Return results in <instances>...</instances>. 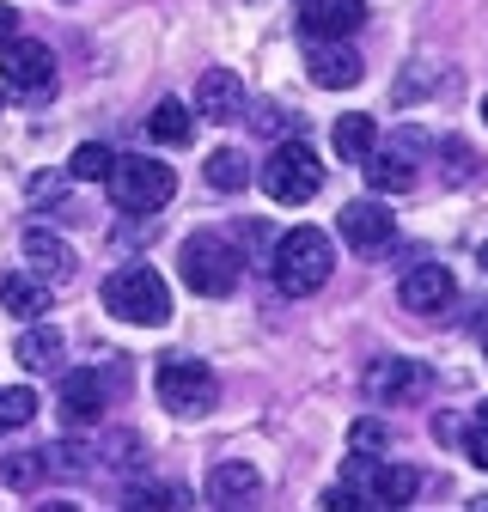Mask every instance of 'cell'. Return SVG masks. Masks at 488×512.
<instances>
[{
    "mask_svg": "<svg viewBox=\"0 0 488 512\" xmlns=\"http://www.w3.org/2000/svg\"><path fill=\"white\" fill-rule=\"evenodd\" d=\"M147 135H153L159 147H183V141L196 135V110L183 104V98H165V104L147 116Z\"/></svg>",
    "mask_w": 488,
    "mask_h": 512,
    "instance_id": "obj_20",
    "label": "cell"
},
{
    "mask_svg": "<svg viewBox=\"0 0 488 512\" xmlns=\"http://www.w3.org/2000/svg\"><path fill=\"white\" fill-rule=\"evenodd\" d=\"M269 269H275V287H281L287 299H312V293L330 281V269H336V244H330V232H318V226H293V232L275 238Z\"/></svg>",
    "mask_w": 488,
    "mask_h": 512,
    "instance_id": "obj_1",
    "label": "cell"
},
{
    "mask_svg": "<svg viewBox=\"0 0 488 512\" xmlns=\"http://www.w3.org/2000/svg\"><path fill=\"white\" fill-rule=\"evenodd\" d=\"M110 189H116V208L129 214H159L177 196V177L165 159H116L110 165Z\"/></svg>",
    "mask_w": 488,
    "mask_h": 512,
    "instance_id": "obj_4",
    "label": "cell"
},
{
    "mask_svg": "<svg viewBox=\"0 0 488 512\" xmlns=\"http://www.w3.org/2000/svg\"><path fill=\"white\" fill-rule=\"evenodd\" d=\"M366 25V7L360 0H305L299 7V31L312 37V43H324V37H354Z\"/></svg>",
    "mask_w": 488,
    "mask_h": 512,
    "instance_id": "obj_12",
    "label": "cell"
},
{
    "mask_svg": "<svg viewBox=\"0 0 488 512\" xmlns=\"http://www.w3.org/2000/svg\"><path fill=\"white\" fill-rule=\"evenodd\" d=\"M360 171H366V183H373V189H379V196H403V189L415 183V171H409V165H403L397 153L385 159L379 147H373V153H366V159H360Z\"/></svg>",
    "mask_w": 488,
    "mask_h": 512,
    "instance_id": "obj_22",
    "label": "cell"
},
{
    "mask_svg": "<svg viewBox=\"0 0 488 512\" xmlns=\"http://www.w3.org/2000/svg\"><path fill=\"white\" fill-rule=\"evenodd\" d=\"M360 74H366V61L348 49V37H324L305 55V80L324 86V92H348V86H360Z\"/></svg>",
    "mask_w": 488,
    "mask_h": 512,
    "instance_id": "obj_10",
    "label": "cell"
},
{
    "mask_svg": "<svg viewBox=\"0 0 488 512\" xmlns=\"http://www.w3.org/2000/svg\"><path fill=\"white\" fill-rule=\"evenodd\" d=\"M43 196H49V202L61 196V177H31V202H43Z\"/></svg>",
    "mask_w": 488,
    "mask_h": 512,
    "instance_id": "obj_33",
    "label": "cell"
},
{
    "mask_svg": "<svg viewBox=\"0 0 488 512\" xmlns=\"http://www.w3.org/2000/svg\"><path fill=\"white\" fill-rule=\"evenodd\" d=\"M0 80H7L13 92H49L55 86V55H49V43L13 37L7 49H0Z\"/></svg>",
    "mask_w": 488,
    "mask_h": 512,
    "instance_id": "obj_8",
    "label": "cell"
},
{
    "mask_svg": "<svg viewBox=\"0 0 488 512\" xmlns=\"http://www.w3.org/2000/svg\"><path fill=\"white\" fill-rule=\"evenodd\" d=\"M397 299H403L415 317H434V311H446V305L458 299V281H452V269H446V263H415V269L403 275Z\"/></svg>",
    "mask_w": 488,
    "mask_h": 512,
    "instance_id": "obj_11",
    "label": "cell"
},
{
    "mask_svg": "<svg viewBox=\"0 0 488 512\" xmlns=\"http://www.w3.org/2000/svg\"><path fill=\"white\" fill-rule=\"evenodd\" d=\"M177 269H183V287L202 293V299H226L244 275V256L220 238V232H190L183 238V256H177Z\"/></svg>",
    "mask_w": 488,
    "mask_h": 512,
    "instance_id": "obj_3",
    "label": "cell"
},
{
    "mask_svg": "<svg viewBox=\"0 0 488 512\" xmlns=\"http://www.w3.org/2000/svg\"><path fill=\"white\" fill-rule=\"evenodd\" d=\"M385 445H391V427L373 421V415H360V421L348 427V452H360V458H379Z\"/></svg>",
    "mask_w": 488,
    "mask_h": 512,
    "instance_id": "obj_27",
    "label": "cell"
},
{
    "mask_svg": "<svg viewBox=\"0 0 488 512\" xmlns=\"http://www.w3.org/2000/svg\"><path fill=\"white\" fill-rule=\"evenodd\" d=\"M208 183L220 189V196H238V189L251 183V159H244L238 147H214L208 153Z\"/></svg>",
    "mask_w": 488,
    "mask_h": 512,
    "instance_id": "obj_23",
    "label": "cell"
},
{
    "mask_svg": "<svg viewBox=\"0 0 488 512\" xmlns=\"http://www.w3.org/2000/svg\"><path fill=\"white\" fill-rule=\"evenodd\" d=\"M153 391L171 415H208L220 403V378L202 366V360H165L159 378H153Z\"/></svg>",
    "mask_w": 488,
    "mask_h": 512,
    "instance_id": "obj_6",
    "label": "cell"
},
{
    "mask_svg": "<svg viewBox=\"0 0 488 512\" xmlns=\"http://www.w3.org/2000/svg\"><path fill=\"white\" fill-rule=\"evenodd\" d=\"M61 348H68V342H61V330L37 324V317H31V330L13 342V354H19L25 372H55V366H61Z\"/></svg>",
    "mask_w": 488,
    "mask_h": 512,
    "instance_id": "obj_18",
    "label": "cell"
},
{
    "mask_svg": "<svg viewBox=\"0 0 488 512\" xmlns=\"http://www.w3.org/2000/svg\"><path fill=\"white\" fill-rule=\"evenodd\" d=\"M342 238H348L360 256L385 250V244H391V208H379V202H348V208H342Z\"/></svg>",
    "mask_w": 488,
    "mask_h": 512,
    "instance_id": "obj_14",
    "label": "cell"
},
{
    "mask_svg": "<svg viewBox=\"0 0 488 512\" xmlns=\"http://www.w3.org/2000/svg\"><path fill=\"white\" fill-rule=\"evenodd\" d=\"M482 342H488V336H482Z\"/></svg>",
    "mask_w": 488,
    "mask_h": 512,
    "instance_id": "obj_37",
    "label": "cell"
},
{
    "mask_svg": "<svg viewBox=\"0 0 488 512\" xmlns=\"http://www.w3.org/2000/svg\"><path fill=\"white\" fill-rule=\"evenodd\" d=\"M104 311L122 317V324H141V330H159L171 324V287L153 263H129V269H116L104 281Z\"/></svg>",
    "mask_w": 488,
    "mask_h": 512,
    "instance_id": "obj_2",
    "label": "cell"
},
{
    "mask_svg": "<svg viewBox=\"0 0 488 512\" xmlns=\"http://www.w3.org/2000/svg\"><path fill=\"white\" fill-rule=\"evenodd\" d=\"M482 122H488V98H482Z\"/></svg>",
    "mask_w": 488,
    "mask_h": 512,
    "instance_id": "obj_36",
    "label": "cell"
},
{
    "mask_svg": "<svg viewBox=\"0 0 488 512\" xmlns=\"http://www.w3.org/2000/svg\"><path fill=\"white\" fill-rule=\"evenodd\" d=\"M464 458H470V464H482V470H488V427H482V421H476V427H470V433H464Z\"/></svg>",
    "mask_w": 488,
    "mask_h": 512,
    "instance_id": "obj_30",
    "label": "cell"
},
{
    "mask_svg": "<svg viewBox=\"0 0 488 512\" xmlns=\"http://www.w3.org/2000/svg\"><path fill=\"white\" fill-rule=\"evenodd\" d=\"M43 476H49V458L43 452H7V458H0V482H7L13 494L43 488Z\"/></svg>",
    "mask_w": 488,
    "mask_h": 512,
    "instance_id": "obj_24",
    "label": "cell"
},
{
    "mask_svg": "<svg viewBox=\"0 0 488 512\" xmlns=\"http://www.w3.org/2000/svg\"><path fill=\"white\" fill-rule=\"evenodd\" d=\"M110 165H116V153H110L104 141H80L74 159H68V177H74V183H104Z\"/></svg>",
    "mask_w": 488,
    "mask_h": 512,
    "instance_id": "obj_25",
    "label": "cell"
},
{
    "mask_svg": "<svg viewBox=\"0 0 488 512\" xmlns=\"http://www.w3.org/2000/svg\"><path fill=\"white\" fill-rule=\"evenodd\" d=\"M37 421V391L31 384H7L0 391V427H31Z\"/></svg>",
    "mask_w": 488,
    "mask_h": 512,
    "instance_id": "obj_26",
    "label": "cell"
},
{
    "mask_svg": "<svg viewBox=\"0 0 488 512\" xmlns=\"http://www.w3.org/2000/svg\"><path fill=\"white\" fill-rule=\"evenodd\" d=\"M360 482H366V506H409V500H415V488H421V476H415L409 464L366 470Z\"/></svg>",
    "mask_w": 488,
    "mask_h": 512,
    "instance_id": "obj_17",
    "label": "cell"
},
{
    "mask_svg": "<svg viewBox=\"0 0 488 512\" xmlns=\"http://www.w3.org/2000/svg\"><path fill=\"white\" fill-rule=\"evenodd\" d=\"M330 141H336V153L342 159H366L379 147V128H373V116H360V110H348V116H336V128H330Z\"/></svg>",
    "mask_w": 488,
    "mask_h": 512,
    "instance_id": "obj_21",
    "label": "cell"
},
{
    "mask_svg": "<svg viewBox=\"0 0 488 512\" xmlns=\"http://www.w3.org/2000/svg\"><path fill=\"white\" fill-rule=\"evenodd\" d=\"M49 305V287L37 275H0V311H13L19 324H31V317H43Z\"/></svg>",
    "mask_w": 488,
    "mask_h": 512,
    "instance_id": "obj_19",
    "label": "cell"
},
{
    "mask_svg": "<svg viewBox=\"0 0 488 512\" xmlns=\"http://www.w3.org/2000/svg\"><path fill=\"white\" fill-rule=\"evenodd\" d=\"M263 189H269V202H281V208H299V202H312L318 189H324V165H318V153L312 147H275L269 159H263Z\"/></svg>",
    "mask_w": 488,
    "mask_h": 512,
    "instance_id": "obj_5",
    "label": "cell"
},
{
    "mask_svg": "<svg viewBox=\"0 0 488 512\" xmlns=\"http://www.w3.org/2000/svg\"><path fill=\"white\" fill-rule=\"evenodd\" d=\"M129 506H183V494L177 488H135Z\"/></svg>",
    "mask_w": 488,
    "mask_h": 512,
    "instance_id": "obj_29",
    "label": "cell"
},
{
    "mask_svg": "<svg viewBox=\"0 0 488 512\" xmlns=\"http://www.w3.org/2000/svg\"><path fill=\"white\" fill-rule=\"evenodd\" d=\"M427 391H434V372H427L421 360L391 354V360H373V366H366V397H373V403H415V397H427Z\"/></svg>",
    "mask_w": 488,
    "mask_h": 512,
    "instance_id": "obj_7",
    "label": "cell"
},
{
    "mask_svg": "<svg viewBox=\"0 0 488 512\" xmlns=\"http://www.w3.org/2000/svg\"><path fill=\"white\" fill-rule=\"evenodd\" d=\"M202 122H232L238 110H244V80L232 74V68H208L202 80H196V104H190Z\"/></svg>",
    "mask_w": 488,
    "mask_h": 512,
    "instance_id": "obj_13",
    "label": "cell"
},
{
    "mask_svg": "<svg viewBox=\"0 0 488 512\" xmlns=\"http://www.w3.org/2000/svg\"><path fill=\"white\" fill-rule=\"evenodd\" d=\"M104 415V378L98 372H68L61 378V421L68 427H98Z\"/></svg>",
    "mask_w": 488,
    "mask_h": 512,
    "instance_id": "obj_15",
    "label": "cell"
},
{
    "mask_svg": "<svg viewBox=\"0 0 488 512\" xmlns=\"http://www.w3.org/2000/svg\"><path fill=\"white\" fill-rule=\"evenodd\" d=\"M43 458H49V470H55V476H86V470H92L86 445H49Z\"/></svg>",
    "mask_w": 488,
    "mask_h": 512,
    "instance_id": "obj_28",
    "label": "cell"
},
{
    "mask_svg": "<svg viewBox=\"0 0 488 512\" xmlns=\"http://www.w3.org/2000/svg\"><path fill=\"white\" fill-rule=\"evenodd\" d=\"M19 250H25V275H37L43 287H61V281H74V244L68 238H55L49 226H31L25 238H19Z\"/></svg>",
    "mask_w": 488,
    "mask_h": 512,
    "instance_id": "obj_9",
    "label": "cell"
},
{
    "mask_svg": "<svg viewBox=\"0 0 488 512\" xmlns=\"http://www.w3.org/2000/svg\"><path fill=\"white\" fill-rule=\"evenodd\" d=\"M13 37H19V13L7 7V0H0V49H7Z\"/></svg>",
    "mask_w": 488,
    "mask_h": 512,
    "instance_id": "obj_31",
    "label": "cell"
},
{
    "mask_svg": "<svg viewBox=\"0 0 488 512\" xmlns=\"http://www.w3.org/2000/svg\"><path fill=\"white\" fill-rule=\"evenodd\" d=\"M446 153H452V177H470V171H476V165H470V147H464V141H452Z\"/></svg>",
    "mask_w": 488,
    "mask_h": 512,
    "instance_id": "obj_32",
    "label": "cell"
},
{
    "mask_svg": "<svg viewBox=\"0 0 488 512\" xmlns=\"http://www.w3.org/2000/svg\"><path fill=\"white\" fill-rule=\"evenodd\" d=\"M263 494V476H257V464H244V458H232V464H214V476H208V500L214 506H251Z\"/></svg>",
    "mask_w": 488,
    "mask_h": 512,
    "instance_id": "obj_16",
    "label": "cell"
},
{
    "mask_svg": "<svg viewBox=\"0 0 488 512\" xmlns=\"http://www.w3.org/2000/svg\"><path fill=\"white\" fill-rule=\"evenodd\" d=\"M476 263H482V275H488V244H482V250H476Z\"/></svg>",
    "mask_w": 488,
    "mask_h": 512,
    "instance_id": "obj_34",
    "label": "cell"
},
{
    "mask_svg": "<svg viewBox=\"0 0 488 512\" xmlns=\"http://www.w3.org/2000/svg\"><path fill=\"white\" fill-rule=\"evenodd\" d=\"M476 421H482V427H488V403H482V409H476Z\"/></svg>",
    "mask_w": 488,
    "mask_h": 512,
    "instance_id": "obj_35",
    "label": "cell"
}]
</instances>
